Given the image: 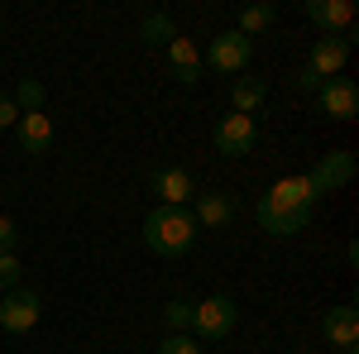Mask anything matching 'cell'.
<instances>
[{
	"label": "cell",
	"instance_id": "cell-7",
	"mask_svg": "<svg viewBox=\"0 0 359 354\" xmlns=\"http://www.w3.org/2000/svg\"><path fill=\"white\" fill-rule=\"evenodd\" d=\"M350 62V39H335V34H326V39H316L311 43V57H306L302 72H311L316 82H331V77H340V67Z\"/></svg>",
	"mask_w": 359,
	"mask_h": 354
},
{
	"label": "cell",
	"instance_id": "cell-25",
	"mask_svg": "<svg viewBox=\"0 0 359 354\" xmlns=\"http://www.w3.org/2000/svg\"><path fill=\"white\" fill-rule=\"evenodd\" d=\"M15 120H20V106L10 96H0V130H15Z\"/></svg>",
	"mask_w": 359,
	"mask_h": 354
},
{
	"label": "cell",
	"instance_id": "cell-23",
	"mask_svg": "<svg viewBox=\"0 0 359 354\" xmlns=\"http://www.w3.org/2000/svg\"><path fill=\"white\" fill-rule=\"evenodd\" d=\"M158 354H201V345H196L192 335H168L163 345H158Z\"/></svg>",
	"mask_w": 359,
	"mask_h": 354
},
{
	"label": "cell",
	"instance_id": "cell-11",
	"mask_svg": "<svg viewBox=\"0 0 359 354\" xmlns=\"http://www.w3.org/2000/svg\"><path fill=\"white\" fill-rule=\"evenodd\" d=\"M306 15L326 29V34H335V39L355 25V5L350 0H306Z\"/></svg>",
	"mask_w": 359,
	"mask_h": 354
},
{
	"label": "cell",
	"instance_id": "cell-13",
	"mask_svg": "<svg viewBox=\"0 0 359 354\" xmlns=\"http://www.w3.org/2000/svg\"><path fill=\"white\" fill-rule=\"evenodd\" d=\"M168 67H172V77H177L182 86L201 82V53H196L192 39H182V34H177V39L168 43Z\"/></svg>",
	"mask_w": 359,
	"mask_h": 354
},
{
	"label": "cell",
	"instance_id": "cell-21",
	"mask_svg": "<svg viewBox=\"0 0 359 354\" xmlns=\"http://www.w3.org/2000/svg\"><path fill=\"white\" fill-rule=\"evenodd\" d=\"M192 306H196V301L172 297V301L163 306V326L172 330V335H187V330H192Z\"/></svg>",
	"mask_w": 359,
	"mask_h": 354
},
{
	"label": "cell",
	"instance_id": "cell-2",
	"mask_svg": "<svg viewBox=\"0 0 359 354\" xmlns=\"http://www.w3.org/2000/svg\"><path fill=\"white\" fill-rule=\"evenodd\" d=\"M235 321H240V306L230 297H206L192 306V330L196 340H225L230 330H235Z\"/></svg>",
	"mask_w": 359,
	"mask_h": 354
},
{
	"label": "cell",
	"instance_id": "cell-5",
	"mask_svg": "<svg viewBox=\"0 0 359 354\" xmlns=\"http://www.w3.org/2000/svg\"><path fill=\"white\" fill-rule=\"evenodd\" d=\"M254 216H259V230H269V235H297V230H306L311 211H297V206H287V201H278V196L264 191Z\"/></svg>",
	"mask_w": 359,
	"mask_h": 354
},
{
	"label": "cell",
	"instance_id": "cell-20",
	"mask_svg": "<svg viewBox=\"0 0 359 354\" xmlns=\"http://www.w3.org/2000/svg\"><path fill=\"white\" fill-rule=\"evenodd\" d=\"M43 96H48V91H43L39 77H20V86H15V96H10V101L20 106V115H34V110H43Z\"/></svg>",
	"mask_w": 359,
	"mask_h": 354
},
{
	"label": "cell",
	"instance_id": "cell-19",
	"mask_svg": "<svg viewBox=\"0 0 359 354\" xmlns=\"http://www.w3.org/2000/svg\"><path fill=\"white\" fill-rule=\"evenodd\" d=\"M273 20H278L273 5H245V10H240V34H245V39H259Z\"/></svg>",
	"mask_w": 359,
	"mask_h": 354
},
{
	"label": "cell",
	"instance_id": "cell-16",
	"mask_svg": "<svg viewBox=\"0 0 359 354\" xmlns=\"http://www.w3.org/2000/svg\"><path fill=\"white\" fill-rule=\"evenodd\" d=\"M269 196H278V201H287V206H297V211H311L321 196H316V187H311V177H283V182H273L269 187Z\"/></svg>",
	"mask_w": 359,
	"mask_h": 354
},
{
	"label": "cell",
	"instance_id": "cell-6",
	"mask_svg": "<svg viewBox=\"0 0 359 354\" xmlns=\"http://www.w3.org/2000/svg\"><path fill=\"white\" fill-rule=\"evenodd\" d=\"M311 177V187H316V196H326V191H340V187H350L355 182V154L350 149H331L321 163L306 172Z\"/></svg>",
	"mask_w": 359,
	"mask_h": 354
},
{
	"label": "cell",
	"instance_id": "cell-12",
	"mask_svg": "<svg viewBox=\"0 0 359 354\" xmlns=\"http://www.w3.org/2000/svg\"><path fill=\"white\" fill-rule=\"evenodd\" d=\"M321 335H326L331 345H340V350H355V340H359V311H355V306H331V311H326V321H321Z\"/></svg>",
	"mask_w": 359,
	"mask_h": 354
},
{
	"label": "cell",
	"instance_id": "cell-14",
	"mask_svg": "<svg viewBox=\"0 0 359 354\" xmlns=\"http://www.w3.org/2000/svg\"><path fill=\"white\" fill-rule=\"evenodd\" d=\"M154 191L163 196V206H187V201L196 196L187 168H158V172H154Z\"/></svg>",
	"mask_w": 359,
	"mask_h": 354
},
{
	"label": "cell",
	"instance_id": "cell-22",
	"mask_svg": "<svg viewBox=\"0 0 359 354\" xmlns=\"http://www.w3.org/2000/svg\"><path fill=\"white\" fill-rule=\"evenodd\" d=\"M20 278H25V264H20L15 254H0V292H15Z\"/></svg>",
	"mask_w": 359,
	"mask_h": 354
},
{
	"label": "cell",
	"instance_id": "cell-15",
	"mask_svg": "<svg viewBox=\"0 0 359 354\" xmlns=\"http://www.w3.org/2000/svg\"><path fill=\"white\" fill-rule=\"evenodd\" d=\"M230 216H235L230 196H221V191H201V196H196V211H192L196 230H225Z\"/></svg>",
	"mask_w": 359,
	"mask_h": 354
},
{
	"label": "cell",
	"instance_id": "cell-18",
	"mask_svg": "<svg viewBox=\"0 0 359 354\" xmlns=\"http://www.w3.org/2000/svg\"><path fill=\"white\" fill-rule=\"evenodd\" d=\"M139 39H144V43H172V39H177V25H172V20H168L163 10H149V15H144V20H139Z\"/></svg>",
	"mask_w": 359,
	"mask_h": 354
},
{
	"label": "cell",
	"instance_id": "cell-17",
	"mask_svg": "<svg viewBox=\"0 0 359 354\" xmlns=\"http://www.w3.org/2000/svg\"><path fill=\"white\" fill-rule=\"evenodd\" d=\"M264 96H269L264 77H235V86H230V106H235V115H254V110L264 106Z\"/></svg>",
	"mask_w": 359,
	"mask_h": 354
},
{
	"label": "cell",
	"instance_id": "cell-10",
	"mask_svg": "<svg viewBox=\"0 0 359 354\" xmlns=\"http://www.w3.org/2000/svg\"><path fill=\"white\" fill-rule=\"evenodd\" d=\"M15 135H20V149H25V154H48V149H53V120H48L43 110L20 115V120H15Z\"/></svg>",
	"mask_w": 359,
	"mask_h": 354
},
{
	"label": "cell",
	"instance_id": "cell-4",
	"mask_svg": "<svg viewBox=\"0 0 359 354\" xmlns=\"http://www.w3.org/2000/svg\"><path fill=\"white\" fill-rule=\"evenodd\" d=\"M39 316H43V301H39V292H29V287H15V292L0 297V326L10 330V335L34 330V326H39Z\"/></svg>",
	"mask_w": 359,
	"mask_h": 354
},
{
	"label": "cell",
	"instance_id": "cell-9",
	"mask_svg": "<svg viewBox=\"0 0 359 354\" xmlns=\"http://www.w3.org/2000/svg\"><path fill=\"white\" fill-rule=\"evenodd\" d=\"M321 110L331 115V120H355L359 115V86L345 82V77H331V82H321Z\"/></svg>",
	"mask_w": 359,
	"mask_h": 354
},
{
	"label": "cell",
	"instance_id": "cell-3",
	"mask_svg": "<svg viewBox=\"0 0 359 354\" xmlns=\"http://www.w3.org/2000/svg\"><path fill=\"white\" fill-rule=\"evenodd\" d=\"M201 62H211L216 72H245L249 62H254V39H245L240 29H225V34H216L211 39V48H206V57Z\"/></svg>",
	"mask_w": 359,
	"mask_h": 354
},
{
	"label": "cell",
	"instance_id": "cell-1",
	"mask_svg": "<svg viewBox=\"0 0 359 354\" xmlns=\"http://www.w3.org/2000/svg\"><path fill=\"white\" fill-rule=\"evenodd\" d=\"M144 245L163 259H177L196 245V220L187 206H154L144 216Z\"/></svg>",
	"mask_w": 359,
	"mask_h": 354
},
{
	"label": "cell",
	"instance_id": "cell-8",
	"mask_svg": "<svg viewBox=\"0 0 359 354\" xmlns=\"http://www.w3.org/2000/svg\"><path fill=\"white\" fill-rule=\"evenodd\" d=\"M216 154H225V158L254 154V115H225L216 125Z\"/></svg>",
	"mask_w": 359,
	"mask_h": 354
},
{
	"label": "cell",
	"instance_id": "cell-24",
	"mask_svg": "<svg viewBox=\"0 0 359 354\" xmlns=\"http://www.w3.org/2000/svg\"><path fill=\"white\" fill-rule=\"evenodd\" d=\"M15 245H20V225L10 216H0V254H15Z\"/></svg>",
	"mask_w": 359,
	"mask_h": 354
}]
</instances>
